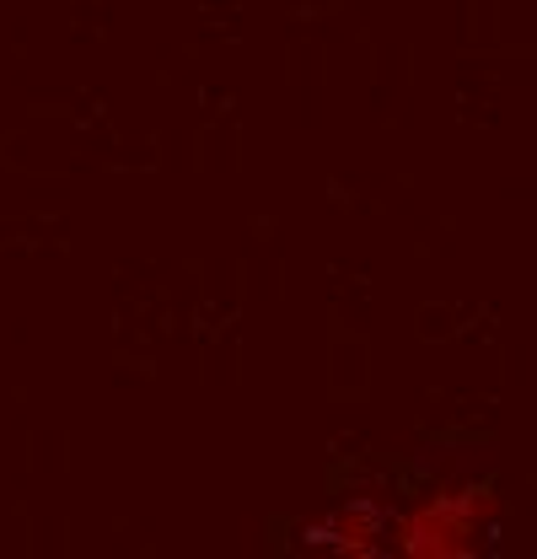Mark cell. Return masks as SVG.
I'll list each match as a JSON object with an SVG mask.
<instances>
[{"mask_svg": "<svg viewBox=\"0 0 537 559\" xmlns=\"http://www.w3.org/2000/svg\"><path fill=\"white\" fill-rule=\"evenodd\" d=\"M500 500L489 485H441L393 522V549L408 559H463L494 527Z\"/></svg>", "mask_w": 537, "mask_h": 559, "instance_id": "6da1fadb", "label": "cell"}, {"mask_svg": "<svg viewBox=\"0 0 537 559\" xmlns=\"http://www.w3.org/2000/svg\"><path fill=\"white\" fill-rule=\"evenodd\" d=\"M382 538H387V516H382V506H377V500H349V506H338L323 527H312V544H318V549L355 555V559L377 555V549H382Z\"/></svg>", "mask_w": 537, "mask_h": 559, "instance_id": "7a4b0ae2", "label": "cell"}]
</instances>
